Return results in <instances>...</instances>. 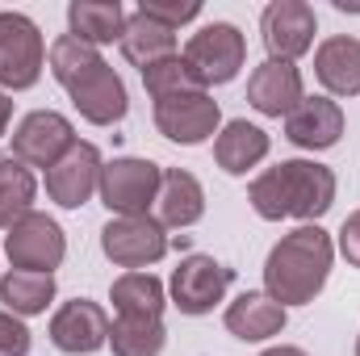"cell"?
<instances>
[{"instance_id": "7c38bea8", "label": "cell", "mask_w": 360, "mask_h": 356, "mask_svg": "<svg viewBox=\"0 0 360 356\" xmlns=\"http://www.w3.org/2000/svg\"><path fill=\"white\" fill-rule=\"evenodd\" d=\"M260 30H264V46H269V59L281 63H293L297 55H306L314 46V8L306 0H272L260 17Z\"/></svg>"}, {"instance_id": "83f0119b", "label": "cell", "mask_w": 360, "mask_h": 356, "mask_svg": "<svg viewBox=\"0 0 360 356\" xmlns=\"http://www.w3.org/2000/svg\"><path fill=\"white\" fill-rule=\"evenodd\" d=\"M139 13H143V17H151V21H160L164 30H172V34H176L184 21H193V17L201 13V4H197V0H143V4H139Z\"/></svg>"}, {"instance_id": "4fadbf2b", "label": "cell", "mask_w": 360, "mask_h": 356, "mask_svg": "<svg viewBox=\"0 0 360 356\" xmlns=\"http://www.w3.org/2000/svg\"><path fill=\"white\" fill-rule=\"evenodd\" d=\"M109 327L113 323H109V314L96 302L76 298V302H63L55 310V319H51V344L68 356H89L109 344Z\"/></svg>"}, {"instance_id": "9a60e30c", "label": "cell", "mask_w": 360, "mask_h": 356, "mask_svg": "<svg viewBox=\"0 0 360 356\" xmlns=\"http://www.w3.org/2000/svg\"><path fill=\"white\" fill-rule=\"evenodd\" d=\"M344 134V113L331 96H302V105L285 117V139L302 151H327Z\"/></svg>"}, {"instance_id": "5b68a950", "label": "cell", "mask_w": 360, "mask_h": 356, "mask_svg": "<svg viewBox=\"0 0 360 356\" xmlns=\"http://www.w3.org/2000/svg\"><path fill=\"white\" fill-rule=\"evenodd\" d=\"M101 252L113 260L117 268H139L164 260L168 252V235H164V222L151 218V214H122V218H109L101 227Z\"/></svg>"}, {"instance_id": "277c9868", "label": "cell", "mask_w": 360, "mask_h": 356, "mask_svg": "<svg viewBox=\"0 0 360 356\" xmlns=\"http://www.w3.org/2000/svg\"><path fill=\"white\" fill-rule=\"evenodd\" d=\"M243 59H248V42H243V34H239L231 21H210V25H201V30L188 38V46H184V63L193 68V76H197L205 89H210V84H231V80L239 76Z\"/></svg>"}, {"instance_id": "8992f818", "label": "cell", "mask_w": 360, "mask_h": 356, "mask_svg": "<svg viewBox=\"0 0 360 356\" xmlns=\"http://www.w3.org/2000/svg\"><path fill=\"white\" fill-rule=\"evenodd\" d=\"M46 63V46L38 25L25 13H0V84L4 89H34Z\"/></svg>"}, {"instance_id": "f546056e", "label": "cell", "mask_w": 360, "mask_h": 356, "mask_svg": "<svg viewBox=\"0 0 360 356\" xmlns=\"http://www.w3.org/2000/svg\"><path fill=\"white\" fill-rule=\"evenodd\" d=\"M340 252H344V260L352 268H360V210L348 214L344 227H340Z\"/></svg>"}, {"instance_id": "9c48e42d", "label": "cell", "mask_w": 360, "mask_h": 356, "mask_svg": "<svg viewBox=\"0 0 360 356\" xmlns=\"http://www.w3.org/2000/svg\"><path fill=\"white\" fill-rule=\"evenodd\" d=\"M72 143H76V130H72V122L63 113L34 109L13 130V160H21L25 168H55L68 155Z\"/></svg>"}, {"instance_id": "52a82bcc", "label": "cell", "mask_w": 360, "mask_h": 356, "mask_svg": "<svg viewBox=\"0 0 360 356\" xmlns=\"http://www.w3.org/2000/svg\"><path fill=\"white\" fill-rule=\"evenodd\" d=\"M160 164L139 160V155H122L113 164L101 168V201L122 218V214H147V205L160 197Z\"/></svg>"}, {"instance_id": "7a4b0ae2", "label": "cell", "mask_w": 360, "mask_h": 356, "mask_svg": "<svg viewBox=\"0 0 360 356\" xmlns=\"http://www.w3.org/2000/svg\"><path fill=\"white\" fill-rule=\"evenodd\" d=\"M248 201L260 218H323L335 205V172L314 160H281L276 168L260 172L248 189Z\"/></svg>"}, {"instance_id": "e0dca14e", "label": "cell", "mask_w": 360, "mask_h": 356, "mask_svg": "<svg viewBox=\"0 0 360 356\" xmlns=\"http://www.w3.org/2000/svg\"><path fill=\"white\" fill-rule=\"evenodd\" d=\"M226 331L248 340V344H260V340H272L285 331V306L269 298V293H239L231 306H226Z\"/></svg>"}, {"instance_id": "4316f807", "label": "cell", "mask_w": 360, "mask_h": 356, "mask_svg": "<svg viewBox=\"0 0 360 356\" xmlns=\"http://www.w3.org/2000/svg\"><path fill=\"white\" fill-rule=\"evenodd\" d=\"M143 84H147V92H151V101H164V96H180V92L205 89V84L193 76V68L184 63V55H172V59L151 63V68L143 72Z\"/></svg>"}, {"instance_id": "ba28073f", "label": "cell", "mask_w": 360, "mask_h": 356, "mask_svg": "<svg viewBox=\"0 0 360 356\" xmlns=\"http://www.w3.org/2000/svg\"><path fill=\"white\" fill-rule=\"evenodd\" d=\"M4 252H8L13 268H21V272H51V268L63 265L68 239H63V227H59L55 218H46V214L34 210V214H25L17 227H8Z\"/></svg>"}, {"instance_id": "ac0fdd59", "label": "cell", "mask_w": 360, "mask_h": 356, "mask_svg": "<svg viewBox=\"0 0 360 356\" xmlns=\"http://www.w3.org/2000/svg\"><path fill=\"white\" fill-rule=\"evenodd\" d=\"M314 72H319L323 89H331L335 96H356L360 92V38L335 34V38L319 42Z\"/></svg>"}, {"instance_id": "d4e9b609", "label": "cell", "mask_w": 360, "mask_h": 356, "mask_svg": "<svg viewBox=\"0 0 360 356\" xmlns=\"http://www.w3.org/2000/svg\"><path fill=\"white\" fill-rule=\"evenodd\" d=\"M38 180L21 160H0V227H17L25 214H34Z\"/></svg>"}, {"instance_id": "4dcf8cb0", "label": "cell", "mask_w": 360, "mask_h": 356, "mask_svg": "<svg viewBox=\"0 0 360 356\" xmlns=\"http://www.w3.org/2000/svg\"><path fill=\"white\" fill-rule=\"evenodd\" d=\"M8 117H13V101H8V96L0 92V134L8 130Z\"/></svg>"}, {"instance_id": "f1b7e54d", "label": "cell", "mask_w": 360, "mask_h": 356, "mask_svg": "<svg viewBox=\"0 0 360 356\" xmlns=\"http://www.w3.org/2000/svg\"><path fill=\"white\" fill-rule=\"evenodd\" d=\"M0 356H30V327L0 306Z\"/></svg>"}, {"instance_id": "1f68e13d", "label": "cell", "mask_w": 360, "mask_h": 356, "mask_svg": "<svg viewBox=\"0 0 360 356\" xmlns=\"http://www.w3.org/2000/svg\"><path fill=\"white\" fill-rule=\"evenodd\" d=\"M260 356H306V352L293 348V344H281V348H269V352H260Z\"/></svg>"}, {"instance_id": "484cf974", "label": "cell", "mask_w": 360, "mask_h": 356, "mask_svg": "<svg viewBox=\"0 0 360 356\" xmlns=\"http://www.w3.org/2000/svg\"><path fill=\"white\" fill-rule=\"evenodd\" d=\"M113 356H160L168 344V331L160 319H117L109 327Z\"/></svg>"}, {"instance_id": "cb8c5ba5", "label": "cell", "mask_w": 360, "mask_h": 356, "mask_svg": "<svg viewBox=\"0 0 360 356\" xmlns=\"http://www.w3.org/2000/svg\"><path fill=\"white\" fill-rule=\"evenodd\" d=\"M55 298V276L51 272H4L0 276V302L8 314H42Z\"/></svg>"}, {"instance_id": "2e32d148", "label": "cell", "mask_w": 360, "mask_h": 356, "mask_svg": "<svg viewBox=\"0 0 360 356\" xmlns=\"http://www.w3.org/2000/svg\"><path fill=\"white\" fill-rule=\"evenodd\" d=\"M302 96H306L302 92V72L293 63H281V59H264L248 80V101L264 117H289L302 105Z\"/></svg>"}, {"instance_id": "5bb4252c", "label": "cell", "mask_w": 360, "mask_h": 356, "mask_svg": "<svg viewBox=\"0 0 360 356\" xmlns=\"http://www.w3.org/2000/svg\"><path fill=\"white\" fill-rule=\"evenodd\" d=\"M101 168L105 164H101V151L92 143H72L68 155L55 168H46V193H51V201H59L63 210H80L92 193L101 189Z\"/></svg>"}, {"instance_id": "6da1fadb", "label": "cell", "mask_w": 360, "mask_h": 356, "mask_svg": "<svg viewBox=\"0 0 360 356\" xmlns=\"http://www.w3.org/2000/svg\"><path fill=\"white\" fill-rule=\"evenodd\" d=\"M51 72L55 80L68 89L72 105L80 109V117L92 126H113L126 117L130 101H126V84L122 76L96 55V46L63 34L51 42Z\"/></svg>"}, {"instance_id": "8fae6325", "label": "cell", "mask_w": 360, "mask_h": 356, "mask_svg": "<svg viewBox=\"0 0 360 356\" xmlns=\"http://www.w3.org/2000/svg\"><path fill=\"white\" fill-rule=\"evenodd\" d=\"M218 122H222V109H218V101L205 89L155 101V126H160V134L172 139V143H180V147L205 143V139L218 130Z\"/></svg>"}, {"instance_id": "ffe728a7", "label": "cell", "mask_w": 360, "mask_h": 356, "mask_svg": "<svg viewBox=\"0 0 360 356\" xmlns=\"http://www.w3.org/2000/svg\"><path fill=\"white\" fill-rule=\"evenodd\" d=\"M155 210H160V222H164V227H193V222H201V214H205V189L197 184L193 172L168 168L164 180H160Z\"/></svg>"}, {"instance_id": "d6986e66", "label": "cell", "mask_w": 360, "mask_h": 356, "mask_svg": "<svg viewBox=\"0 0 360 356\" xmlns=\"http://www.w3.org/2000/svg\"><path fill=\"white\" fill-rule=\"evenodd\" d=\"M264 155H269V134H264L260 126L243 122V117L226 122L222 134L214 139V160H218V168L231 172V177H243V172L256 168Z\"/></svg>"}, {"instance_id": "30bf717a", "label": "cell", "mask_w": 360, "mask_h": 356, "mask_svg": "<svg viewBox=\"0 0 360 356\" xmlns=\"http://www.w3.org/2000/svg\"><path fill=\"white\" fill-rule=\"evenodd\" d=\"M231 281H235V268L218 265L214 256H184L172 272V306H176L180 314H210L218 302H222V293L231 289Z\"/></svg>"}, {"instance_id": "603a6c76", "label": "cell", "mask_w": 360, "mask_h": 356, "mask_svg": "<svg viewBox=\"0 0 360 356\" xmlns=\"http://www.w3.org/2000/svg\"><path fill=\"white\" fill-rule=\"evenodd\" d=\"M117 319H160L164 314V281L151 272H126L109 289Z\"/></svg>"}, {"instance_id": "44dd1931", "label": "cell", "mask_w": 360, "mask_h": 356, "mask_svg": "<svg viewBox=\"0 0 360 356\" xmlns=\"http://www.w3.org/2000/svg\"><path fill=\"white\" fill-rule=\"evenodd\" d=\"M68 21H72V38L89 46L122 42V30H126V13L117 0H72Z\"/></svg>"}, {"instance_id": "3957f363", "label": "cell", "mask_w": 360, "mask_h": 356, "mask_svg": "<svg viewBox=\"0 0 360 356\" xmlns=\"http://www.w3.org/2000/svg\"><path fill=\"white\" fill-rule=\"evenodd\" d=\"M335 260L331 235L319 222H306L297 231H289L264 260V285L269 298H276L281 306H306L314 302V293L327 285V272Z\"/></svg>"}, {"instance_id": "d6a6232c", "label": "cell", "mask_w": 360, "mask_h": 356, "mask_svg": "<svg viewBox=\"0 0 360 356\" xmlns=\"http://www.w3.org/2000/svg\"><path fill=\"white\" fill-rule=\"evenodd\" d=\"M356 356H360V336H356Z\"/></svg>"}, {"instance_id": "7402d4cb", "label": "cell", "mask_w": 360, "mask_h": 356, "mask_svg": "<svg viewBox=\"0 0 360 356\" xmlns=\"http://www.w3.org/2000/svg\"><path fill=\"white\" fill-rule=\"evenodd\" d=\"M122 55H126L139 72H147L151 63L176 55V34L164 30V25L151 21V17L134 13V17H126V30H122Z\"/></svg>"}]
</instances>
